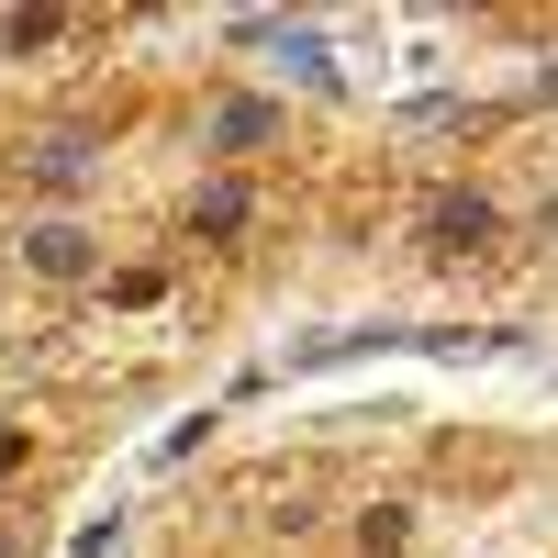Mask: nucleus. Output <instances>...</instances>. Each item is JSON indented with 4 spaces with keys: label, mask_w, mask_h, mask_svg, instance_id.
Here are the masks:
<instances>
[{
    "label": "nucleus",
    "mask_w": 558,
    "mask_h": 558,
    "mask_svg": "<svg viewBox=\"0 0 558 558\" xmlns=\"http://www.w3.org/2000/svg\"><path fill=\"white\" fill-rule=\"evenodd\" d=\"M413 235H425V257H447V268H458V257H492V246H502V202H492V191H436Z\"/></svg>",
    "instance_id": "nucleus-1"
},
{
    "label": "nucleus",
    "mask_w": 558,
    "mask_h": 558,
    "mask_svg": "<svg viewBox=\"0 0 558 558\" xmlns=\"http://www.w3.org/2000/svg\"><path fill=\"white\" fill-rule=\"evenodd\" d=\"M34 279H57V291H78V279H101V235H89L78 213H45V223H23V246H12Z\"/></svg>",
    "instance_id": "nucleus-2"
},
{
    "label": "nucleus",
    "mask_w": 558,
    "mask_h": 558,
    "mask_svg": "<svg viewBox=\"0 0 558 558\" xmlns=\"http://www.w3.org/2000/svg\"><path fill=\"white\" fill-rule=\"evenodd\" d=\"M23 179H34V191H57V202L89 191V179H101V134H78V123H68V134H34V146H23Z\"/></svg>",
    "instance_id": "nucleus-3"
},
{
    "label": "nucleus",
    "mask_w": 558,
    "mask_h": 558,
    "mask_svg": "<svg viewBox=\"0 0 558 558\" xmlns=\"http://www.w3.org/2000/svg\"><path fill=\"white\" fill-rule=\"evenodd\" d=\"M246 223H257V202H246V179H202V191H191V235H202V246H235Z\"/></svg>",
    "instance_id": "nucleus-4"
},
{
    "label": "nucleus",
    "mask_w": 558,
    "mask_h": 558,
    "mask_svg": "<svg viewBox=\"0 0 558 558\" xmlns=\"http://www.w3.org/2000/svg\"><path fill=\"white\" fill-rule=\"evenodd\" d=\"M279 134V101H223L213 112V157H246V146H268Z\"/></svg>",
    "instance_id": "nucleus-5"
},
{
    "label": "nucleus",
    "mask_w": 558,
    "mask_h": 558,
    "mask_svg": "<svg viewBox=\"0 0 558 558\" xmlns=\"http://www.w3.org/2000/svg\"><path fill=\"white\" fill-rule=\"evenodd\" d=\"M402 536H413V514H402V502H380V514H357V547H368V558H402Z\"/></svg>",
    "instance_id": "nucleus-6"
},
{
    "label": "nucleus",
    "mask_w": 558,
    "mask_h": 558,
    "mask_svg": "<svg viewBox=\"0 0 558 558\" xmlns=\"http://www.w3.org/2000/svg\"><path fill=\"white\" fill-rule=\"evenodd\" d=\"M57 34H68L57 12H12V23H0V45H12V57H34V45H57Z\"/></svg>",
    "instance_id": "nucleus-7"
},
{
    "label": "nucleus",
    "mask_w": 558,
    "mask_h": 558,
    "mask_svg": "<svg viewBox=\"0 0 558 558\" xmlns=\"http://www.w3.org/2000/svg\"><path fill=\"white\" fill-rule=\"evenodd\" d=\"M0 470H23V436H0Z\"/></svg>",
    "instance_id": "nucleus-8"
}]
</instances>
